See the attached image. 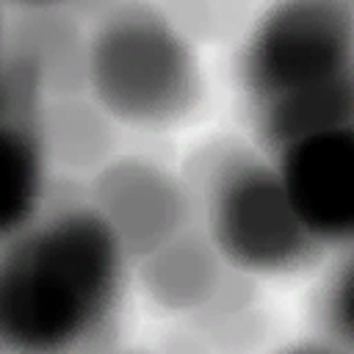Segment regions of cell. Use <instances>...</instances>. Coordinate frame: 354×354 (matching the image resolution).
<instances>
[{
	"instance_id": "cell-1",
	"label": "cell",
	"mask_w": 354,
	"mask_h": 354,
	"mask_svg": "<svg viewBox=\"0 0 354 354\" xmlns=\"http://www.w3.org/2000/svg\"><path fill=\"white\" fill-rule=\"evenodd\" d=\"M6 241L0 329L8 346L66 348L108 332L124 246L97 205H58Z\"/></svg>"
},
{
	"instance_id": "cell-2",
	"label": "cell",
	"mask_w": 354,
	"mask_h": 354,
	"mask_svg": "<svg viewBox=\"0 0 354 354\" xmlns=\"http://www.w3.org/2000/svg\"><path fill=\"white\" fill-rule=\"evenodd\" d=\"M86 83L102 111L133 124L174 122L199 97L188 41L149 6H116L94 19L86 39Z\"/></svg>"
},
{
	"instance_id": "cell-3",
	"label": "cell",
	"mask_w": 354,
	"mask_h": 354,
	"mask_svg": "<svg viewBox=\"0 0 354 354\" xmlns=\"http://www.w3.org/2000/svg\"><path fill=\"white\" fill-rule=\"evenodd\" d=\"M207 238L241 271L282 274L313 266L324 243L296 216L282 180L257 152L224 149L205 183Z\"/></svg>"
},
{
	"instance_id": "cell-4",
	"label": "cell",
	"mask_w": 354,
	"mask_h": 354,
	"mask_svg": "<svg viewBox=\"0 0 354 354\" xmlns=\"http://www.w3.org/2000/svg\"><path fill=\"white\" fill-rule=\"evenodd\" d=\"M351 80V8L337 0H288L252 28L241 55L249 111Z\"/></svg>"
},
{
	"instance_id": "cell-5",
	"label": "cell",
	"mask_w": 354,
	"mask_h": 354,
	"mask_svg": "<svg viewBox=\"0 0 354 354\" xmlns=\"http://www.w3.org/2000/svg\"><path fill=\"white\" fill-rule=\"evenodd\" d=\"M274 155V169L301 224L324 243H346L354 224L351 127L299 136Z\"/></svg>"
},
{
	"instance_id": "cell-6",
	"label": "cell",
	"mask_w": 354,
	"mask_h": 354,
	"mask_svg": "<svg viewBox=\"0 0 354 354\" xmlns=\"http://www.w3.org/2000/svg\"><path fill=\"white\" fill-rule=\"evenodd\" d=\"M97 210L111 221L127 254L147 257L180 232L188 216V199L177 180L160 166L138 158H122L100 169L91 183Z\"/></svg>"
},
{
	"instance_id": "cell-7",
	"label": "cell",
	"mask_w": 354,
	"mask_h": 354,
	"mask_svg": "<svg viewBox=\"0 0 354 354\" xmlns=\"http://www.w3.org/2000/svg\"><path fill=\"white\" fill-rule=\"evenodd\" d=\"M141 282L155 304L166 310H196L218 293L224 279L218 249L207 232L185 230L171 235L141 263Z\"/></svg>"
},
{
	"instance_id": "cell-8",
	"label": "cell",
	"mask_w": 354,
	"mask_h": 354,
	"mask_svg": "<svg viewBox=\"0 0 354 354\" xmlns=\"http://www.w3.org/2000/svg\"><path fill=\"white\" fill-rule=\"evenodd\" d=\"M11 47L28 50L39 66L41 80L58 94L80 91L86 83V44L80 41L75 19L55 8H28L14 22Z\"/></svg>"
},
{
	"instance_id": "cell-9",
	"label": "cell",
	"mask_w": 354,
	"mask_h": 354,
	"mask_svg": "<svg viewBox=\"0 0 354 354\" xmlns=\"http://www.w3.org/2000/svg\"><path fill=\"white\" fill-rule=\"evenodd\" d=\"M39 116H3V235L33 221L41 194Z\"/></svg>"
},
{
	"instance_id": "cell-10",
	"label": "cell",
	"mask_w": 354,
	"mask_h": 354,
	"mask_svg": "<svg viewBox=\"0 0 354 354\" xmlns=\"http://www.w3.org/2000/svg\"><path fill=\"white\" fill-rule=\"evenodd\" d=\"M44 147L72 169H88L113 149V130L105 116L72 97H58L39 116Z\"/></svg>"
},
{
	"instance_id": "cell-11",
	"label": "cell",
	"mask_w": 354,
	"mask_h": 354,
	"mask_svg": "<svg viewBox=\"0 0 354 354\" xmlns=\"http://www.w3.org/2000/svg\"><path fill=\"white\" fill-rule=\"evenodd\" d=\"M351 290H354L351 263L340 260L326 282V290L318 299V321L324 332L332 340H340L343 346L351 343Z\"/></svg>"
}]
</instances>
